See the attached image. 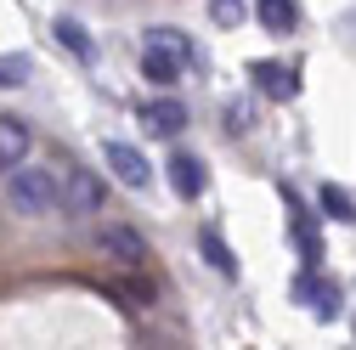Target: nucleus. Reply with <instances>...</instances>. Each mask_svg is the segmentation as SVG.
Returning a JSON list of instances; mask_svg holds the SVG:
<instances>
[{
	"mask_svg": "<svg viewBox=\"0 0 356 350\" xmlns=\"http://www.w3.org/2000/svg\"><path fill=\"white\" fill-rule=\"evenodd\" d=\"M164 169H170V187H175V198H187V203H193V198H204V187H209L204 158H193V153H175Z\"/></svg>",
	"mask_w": 356,
	"mask_h": 350,
	"instance_id": "obj_6",
	"label": "nucleus"
},
{
	"mask_svg": "<svg viewBox=\"0 0 356 350\" xmlns=\"http://www.w3.org/2000/svg\"><path fill=\"white\" fill-rule=\"evenodd\" d=\"M102 158H108V169L119 175V181L130 187V192H147V181H153V164L130 147V142H102Z\"/></svg>",
	"mask_w": 356,
	"mask_h": 350,
	"instance_id": "obj_4",
	"label": "nucleus"
},
{
	"mask_svg": "<svg viewBox=\"0 0 356 350\" xmlns=\"http://www.w3.org/2000/svg\"><path fill=\"white\" fill-rule=\"evenodd\" d=\"M108 299H119L124 311H142V305H153V288L147 283H130V277H113L108 283Z\"/></svg>",
	"mask_w": 356,
	"mask_h": 350,
	"instance_id": "obj_13",
	"label": "nucleus"
},
{
	"mask_svg": "<svg viewBox=\"0 0 356 350\" xmlns=\"http://www.w3.org/2000/svg\"><path fill=\"white\" fill-rule=\"evenodd\" d=\"M142 124L153 130V136H181V124H187V108L175 102V97H159L142 108Z\"/></svg>",
	"mask_w": 356,
	"mask_h": 350,
	"instance_id": "obj_9",
	"label": "nucleus"
},
{
	"mask_svg": "<svg viewBox=\"0 0 356 350\" xmlns=\"http://www.w3.org/2000/svg\"><path fill=\"white\" fill-rule=\"evenodd\" d=\"M227 130H232V136L254 130V108H249V102H227Z\"/></svg>",
	"mask_w": 356,
	"mask_h": 350,
	"instance_id": "obj_16",
	"label": "nucleus"
},
{
	"mask_svg": "<svg viewBox=\"0 0 356 350\" xmlns=\"http://www.w3.org/2000/svg\"><path fill=\"white\" fill-rule=\"evenodd\" d=\"M29 147H34L29 124H23V119H12V113H0V169L23 164V158H29Z\"/></svg>",
	"mask_w": 356,
	"mask_h": 350,
	"instance_id": "obj_8",
	"label": "nucleus"
},
{
	"mask_svg": "<svg viewBox=\"0 0 356 350\" xmlns=\"http://www.w3.org/2000/svg\"><path fill=\"white\" fill-rule=\"evenodd\" d=\"M209 17H215L220 28H238V23H243V0H209Z\"/></svg>",
	"mask_w": 356,
	"mask_h": 350,
	"instance_id": "obj_15",
	"label": "nucleus"
},
{
	"mask_svg": "<svg viewBox=\"0 0 356 350\" xmlns=\"http://www.w3.org/2000/svg\"><path fill=\"white\" fill-rule=\"evenodd\" d=\"M6 203H12V215H23V221H51V215H63L57 175L34 169V164H12L6 169Z\"/></svg>",
	"mask_w": 356,
	"mask_h": 350,
	"instance_id": "obj_1",
	"label": "nucleus"
},
{
	"mask_svg": "<svg viewBox=\"0 0 356 350\" xmlns=\"http://www.w3.org/2000/svg\"><path fill=\"white\" fill-rule=\"evenodd\" d=\"M317 203H323L328 221H356V203H350V192H345V187H323V192H317Z\"/></svg>",
	"mask_w": 356,
	"mask_h": 350,
	"instance_id": "obj_14",
	"label": "nucleus"
},
{
	"mask_svg": "<svg viewBox=\"0 0 356 350\" xmlns=\"http://www.w3.org/2000/svg\"><path fill=\"white\" fill-rule=\"evenodd\" d=\"M198 249H204V260H209L220 277H238V254L227 249V238H220L215 226H198Z\"/></svg>",
	"mask_w": 356,
	"mask_h": 350,
	"instance_id": "obj_10",
	"label": "nucleus"
},
{
	"mask_svg": "<svg viewBox=\"0 0 356 350\" xmlns=\"http://www.w3.org/2000/svg\"><path fill=\"white\" fill-rule=\"evenodd\" d=\"M57 192H63L68 215H102L108 209V187L97 181V169H85L74 158H63V169H57Z\"/></svg>",
	"mask_w": 356,
	"mask_h": 350,
	"instance_id": "obj_2",
	"label": "nucleus"
},
{
	"mask_svg": "<svg viewBox=\"0 0 356 350\" xmlns=\"http://www.w3.org/2000/svg\"><path fill=\"white\" fill-rule=\"evenodd\" d=\"M254 17L266 34H289L294 28V0H254Z\"/></svg>",
	"mask_w": 356,
	"mask_h": 350,
	"instance_id": "obj_11",
	"label": "nucleus"
},
{
	"mask_svg": "<svg viewBox=\"0 0 356 350\" xmlns=\"http://www.w3.org/2000/svg\"><path fill=\"white\" fill-rule=\"evenodd\" d=\"M294 299L311 305V311H317V322H334V317H339V288L323 283V277H311V272L294 277Z\"/></svg>",
	"mask_w": 356,
	"mask_h": 350,
	"instance_id": "obj_5",
	"label": "nucleus"
},
{
	"mask_svg": "<svg viewBox=\"0 0 356 350\" xmlns=\"http://www.w3.org/2000/svg\"><path fill=\"white\" fill-rule=\"evenodd\" d=\"M289 232H294V243H300L305 260H317V232H311V221H300V215H294V226H289Z\"/></svg>",
	"mask_w": 356,
	"mask_h": 350,
	"instance_id": "obj_17",
	"label": "nucleus"
},
{
	"mask_svg": "<svg viewBox=\"0 0 356 350\" xmlns=\"http://www.w3.org/2000/svg\"><path fill=\"white\" fill-rule=\"evenodd\" d=\"M0 85H17V79H12V74H6V62H0Z\"/></svg>",
	"mask_w": 356,
	"mask_h": 350,
	"instance_id": "obj_18",
	"label": "nucleus"
},
{
	"mask_svg": "<svg viewBox=\"0 0 356 350\" xmlns=\"http://www.w3.org/2000/svg\"><path fill=\"white\" fill-rule=\"evenodd\" d=\"M97 254H102V260H113L119 272H142L147 260H153L147 238L130 226V221H102V226H97Z\"/></svg>",
	"mask_w": 356,
	"mask_h": 350,
	"instance_id": "obj_3",
	"label": "nucleus"
},
{
	"mask_svg": "<svg viewBox=\"0 0 356 350\" xmlns=\"http://www.w3.org/2000/svg\"><path fill=\"white\" fill-rule=\"evenodd\" d=\"M51 34L63 40V46H68L79 62H91V34H85V23H79V17H57V23H51Z\"/></svg>",
	"mask_w": 356,
	"mask_h": 350,
	"instance_id": "obj_12",
	"label": "nucleus"
},
{
	"mask_svg": "<svg viewBox=\"0 0 356 350\" xmlns=\"http://www.w3.org/2000/svg\"><path fill=\"white\" fill-rule=\"evenodd\" d=\"M249 79L260 85V97H277V102H289L300 85H294V68H283V62H272V57H260V62H249Z\"/></svg>",
	"mask_w": 356,
	"mask_h": 350,
	"instance_id": "obj_7",
	"label": "nucleus"
}]
</instances>
